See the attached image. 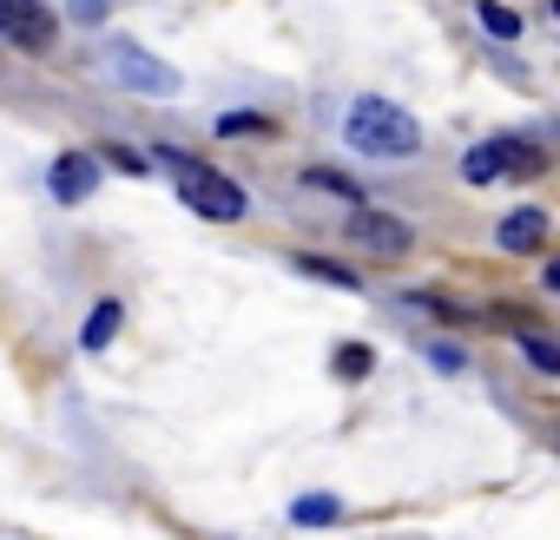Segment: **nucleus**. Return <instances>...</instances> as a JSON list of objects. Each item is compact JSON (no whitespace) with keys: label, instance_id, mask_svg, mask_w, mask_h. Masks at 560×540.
<instances>
[{"label":"nucleus","instance_id":"obj_10","mask_svg":"<svg viewBox=\"0 0 560 540\" xmlns=\"http://www.w3.org/2000/svg\"><path fill=\"white\" fill-rule=\"evenodd\" d=\"M119 317H126V310H119L113 297H106V304H93V317H86V330H80V350H106V343L119 337Z\"/></svg>","mask_w":560,"mask_h":540},{"label":"nucleus","instance_id":"obj_12","mask_svg":"<svg viewBox=\"0 0 560 540\" xmlns=\"http://www.w3.org/2000/svg\"><path fill=\"white\" fill-rule=\"evenodd\" d=\"M521 356H527L540 376H560V350L547 343V330H521Z\"/></svg>","mask_w":560,"mask_h":540},{"label":"nucleus","instance_id":"obj_19","mask_svg":"<svg viewBox=\"0 0 560 540\" xmlns=\"http://www.w3.org/2000/svg\"><path fill=\"white\" fill-rule=\"evenodd\" d=\"M337 376H370V350H337Z\"/></svg>","mask_w":560,"mask_h":540},{"label":"nucleus","instance_id":"obj_18","mask_svg":"<svg viewBox=\"0 0 560 540\" xmlns=\"http://www.w3.org/2000/svg\"><path fill=\"white\" fill-rule=\"evenodd\" d=\"M67 14L93 27V21H106V14H113V0H67Z\"/></svg>","mask_w":560,"mask_h":540},{"label":"nucleus","instance_id":"obj_15","mask_svg":"<svg viewBox=\"0 0 560 540\" xmlns=\"http://www.w3.org/2000/svg\"><path fill=\"white\" fill-rule=\"evenodd\" d=\"M462 178H468V185H494V178H501V165H494V152H488V145H475V152L462 159Z\"/></svg>","mask_w":560,"mask_h":540},{"label":"nucleus","instance_id":"obj_9","mask_svg":"<svg viewBox=\"0 0 560 540\" xmlns=\"http://www.w3.org/2000/svg\"><path fill=\"white\" fill-rule=\"evenodd\" d=\"M291 520H298V527H337V520H343V501H337V494H298V501H291Z\"/></svg>","mask_w":560,"mask_h":540},{"label":"nucleus","instance_id":"obj_5","mask_svg":"<svg viewBox=\"0 0 560 540\" xmlns=\"http://www.w3.org/2000/svg\"><path fill=\"white\" fill-rule=\"evenodd\" d=\"M343 237H350V244H363L370 257H402V250L416 244L402 218H389V211H363V204L350 211V224H343Z\"/></svg>","mask_w":560,"mask_h":540},{"label":"nucleus","instance_id":"obj_17","mask_svg":"<svg viewBox=\"0 0 560 540\" xmlns=\"http://www.w3.org/2000/svg\"><path fill=\"white\" fill-rule=\"evenodd\" d=\"M106 159H113L119 172H139V178L152 172V159H145V152H132V145H106Z\"/></svg>","mask_w":560,"mask_h":540},{"label":"nucleus","instance_id":"obj_14","mask_svg":"<svg viewBox=\"0 0 560 540\" xmlns=\"http://www.w3.org/2000/svg\"><path fill=\"white\" fill-rule=\"evenodd\" d=\"M481 27H488L494 40H514V34H521V14L501 8V0H481Z\"/></svg>","mask_w":560,"mask_h":540},{"label":"nucleus","instance_id":"obj_13","mask_svg":"<svg viewBox=\"0 0 560 540\" xmlns=\"http://www.w3.org/2000/svg\"><path fill=\"white\" fill-rule=\"evenodd\" d=\"M304 178H311V185H317V191H337V198H350V211H357V204H363V191H357V178H343V172H330V165H311V172H304Z\"/></svg>","mask_w":560,"mask_h":540},{"label":"nucleus","instance_id":"obj_3","mask_svg":"<svg viewBox=\"0 0 560 540\" xmlns=\"http://www.w3.org/2000/svg\"><path fill=\"white\" fill-rule=\"evenodd\" d=\"M106 67H113V80H119L126 93H145V99H178V73H172L159 54L132 47V40H113V47H106Z\"/></svg>","mask_w":560,"mask_h":540},{"label":"nucleus","instance_id":"obj_1","mask_svg":"<svg viewBox=\"0 0 560 540\" xmlns=\"http://www.w3.org/2000/svg\"><path fill=\"white\" fill-rule=\"evenodd\" d=\"M343 132H350V145L370 152V159H416V152H422V126H416L396 99H376V93L350 99Z\"/></svg>","mask_w":560,"mask_h":540},{"label":"nucleus","instance_id":"obj_16","mask_svg":"<svg viewBox=\"0 0 560 540\" xmlns=\"http://www.w3.org/2000/svg\"><path fill=\"white\" fill-rule=\"evenodd\" d=\"M244 132H270V119L264 113H224L218 119V139H244Z\"/></svg>","mask_w":560,"mask_h":540},{"label":"nucleus","instance_id":"obj_7","mask_svg":"<svg viewBox=\"0 0 560 540\" xmlns=\"http://www.w3.org/2000/svg\"><path fill=\"white\" fill-rule=\"evenodd\" d=\"M494 237H501V250H514V257H527V250H540V244H547V211H534V204H521V211H508V218L494 224Z\"/></svg>","mask_w":560,"mask_h":540},{"label":"nucleus","instance_id":"obj_2","mask_svg":"<svg viewBox=\"0 0 560 540\" xmlns=\"http://www.w3.org/2000/svg\"><path fill=\"white\" fill-rule=\"evenodd\" d=\"M165 165H178V191H185V204L198 211V218H218V224H231V218H244V185L237 178H224V172H211V165H191V159H178V152H159Z\"/></svg>","mask_w":560,"mask_h":540},{"label":"nucleus","instance_id":"obj_20","mask_svg":"<svg viewBox=\"0 0 560 540\" xmlns=\"http://www.w3.org/2000/svg\"><path fill=\"white\" fill-rule=\"evenodd\" d=\"M429 363H435V369H462V350H448V343H435V350H429Z\"/></svg>","mask_w":560,"mask_h":540},{"label":"nucleus","instance_id":"obj_6","mask_svg":"<svg viewBox=\"0 0 560 540\" xmlns=\"http://www.w3.org/2000/svg\"><path fill=\"white\" fill-rule=\"evenodd\" d=\"M93 185H100V159H93V152H60L54 172H47V191H54L60 204H80Z\"/></svg>","mask_w":560,"mask_h":540},{"label":"nucleus","instance_id":"obj_4","mask_svg":"<svg viewBox=\"0 0 560 540\" xmlns=\"http://www.w3.org/2000/svg\"><path fill=\"white\" fill-rule=\"evenodd\" d=\"M0 40H14L21 54H47L60 40V21L47 0H0Z\"/></svg>","mask_w":560,"mask_h":540},{"label":"nucleus","instance_id":"obj_8","mask_svg":"<svg viewBox=\"0 0 560 540\" xmlns=\"http://www.w3.org/2000/svg\"><path fill=\"white\" fill-rule=\"evenodd\" d=\"M488 152H494L501 178H540V172H547V152H540L534 139H494Z\"/></svg>","mask_w":560,"mask_h":540},{"label":"nucleus","instance_id":"obj_11","mask_svg":"<svg viewBox=\"0 0 560 540\" xmlns=\"http://www.w3.org/2000/svg\"><path fill=\"white\" fill-rule=\"evenodd\" d=\"M298 270H304V278H317V284H330V291H357V278H350V270L343 263H330V257H298Z\"/></svg>","mask_w":560,"mask_h":540}]
</instances>
